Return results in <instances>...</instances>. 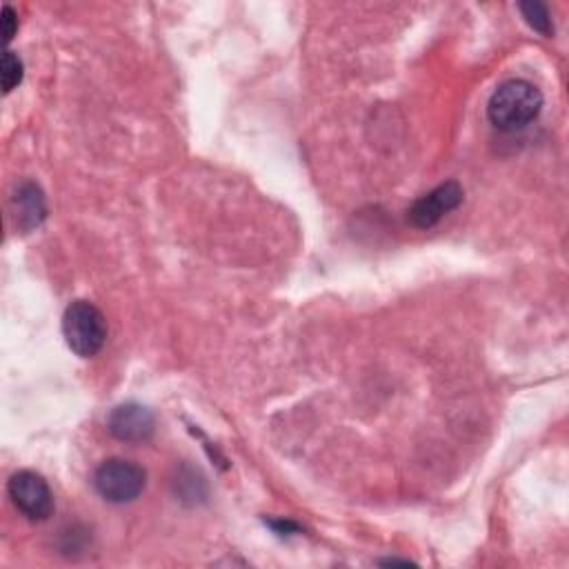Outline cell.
I'll list each match as a JSON object with an SVG mask.
<instances>
[{
    "mask_svg": "<svg viewBox=\"0 0 569 569\" xmlns=\"http://www.w3.org/2000/svg\"><path fill=\"white\" fill-rule=\"evenodd\" d=\"M383 565H414L411 560H400V558H387V560H383Z\"/></svg>",
    "mask_w": 569,
    "mask_h": 569,
    "instance_id": "cell-12",
    "label": "cell"
},
{
    "mask_svg": "<svg viewBox=\"0 0 569 569\" xmlns=\"http://www.w3.org/2000/svg\"><path fill=\"white\" fill-rule=\"evenodd\" d=\"M518 10H520L525 23H527L534 32H538V34L545 37V39L553 37L551 14H549V10H547L542 3H536V0H534V3H520Z\"/></svg>",
    "mask_w": 569,
    "mask_h": 569,
    "instance_id": "cell-8",
    "label": "cell"
},
{
    "mask_svg": "<svg viewBox=\"0 0 569 569\" xmlns=\"http://www.w3.org/2000/svg\"><path fill=\"white\" fill-rule=\"evenodd\" d=\"M148 487V474L141 465L125 458H110L94 471V489L114 505L134 502Z\"/></svg>",
    "mask_w": 569,
    "mask_h": 569,
    "instance_id": "cell-3",
    "label": "cell"
},
{
    "mask_svg": "<svg viewBox=\"0 0 569 569\" xmlns=\"http://www.w3.org/2000/svg\"><path fill=\"white\" fill-rule=\"evenodd\" d=\"M63 336L68 347L81 358H94L108 341V321L90 301H74L63 314Z\"/></svg>",
    "mask_w": 569,
    "mask_h": 569,
    "instance_id": "cell-2",
    "label": "cell"
},
{
    "mask_svg": "<svg viewBox=\"0 0 569 569\" xmlns=\"http://www.w3.org/2000/svg\"><path fill=\"white\" fill-rule=\"evenodd\" d=\"M108 429L123 443H148L156 431V416L145 405L125 403L112 409L108 416Z\"/></svg>",
    "mask_w": 569,
    "mask_h": 569,
    "instance_id": "cell-6",
    "label": "cell"
},
{
    "mask_svg": "<svg viewBox=\"0 0 569 569\" xmlns=\"http://www.w3.org/2000/svg\"><path fill=\"white\" fill-rule=\"evenodd\" d=\"M8 494L14 507L32 522H43L54 516V494L50 482L30 469L17 471L8 482Z\"/></svg>",
    "mask_w": 569,
    "mask_h": 569,
    "instance_id": "cell-4",
    "label": "cell"
},
{
    "mask_svg": "<svg viewBox=\"0 0 569 569\" xmlns=\"http://www.w3.org/2000/svg\"><path fill=\"white\" fill-rule=\"evenodd\" d=\"M542 105V92L534 83L509 79L494 90L487 103V119L500 132H518L540 116Z\"/></svg>",
    "mask_w": 569,
    "mask_h": 569,
    "instance_id": "cell-1",
    "label": "cell"
},
{
    "mask_svg": "<svg viewBox=\"0 0 569 569\" xmlns=\"http://www.w3.org/2000/svg\"><path fill=\"white\" fill-rule=\"evenodd\" d=\"M0 81H3V94H10L14 92L21 83H23V77H26V65L21 61V57L12 50H6L3 54V65H0Z\"/></svg>",
    "mask_w": 569,
    "mask_h": 569,
    "instance_id": "cell-9",
    "label": "cell"
},
{
    "mask_svg": "<svg viewBox=\"0 0 569 569\" xmlns=\"http://www.w3.org/2000/svg\"><path fill=\"white\" fill-rule=\"evenodd\" d=\"M12 216L21 232L39 230L48 219V199L39 183L23 181L12 194Z\"/></svg>",
    "mask_w": 569,
    "mask_h": 569,
    "instance_id": "cell-7",
    "label": "cell"
},
{
    "mask_svg": "<svg viewBox=\"0 0 569 569\" xmlns=\"http://www.w3.org/2000/svg\"><path fill=\"white\" fill-rule=\"evenodd\" d=\"M17 30H19V17H17L14 8L6 6V8H3V34H6V41H8V43L17 37Z\"/></svg>",
    "mask_w": 569,
    "mask_h": 569,
    "instance_id": "cell-10",
    "label": "cell"
},
{
    "mask_svg": "<svg viewBox=\"0 0 569 569\" xmlns=\"http://www.w3.org/2000/svg\"><path fill=\"white\" fill-rule=\"evenodd\" d=\"M278 536H294V534H301V527L292 520H265Z\"/></svg>",
    "mask_w": 569,
    "mask_h": 569,
    "instance_id": "cell-11",
    "label": "cell"
},
{
    "mask_svg": "<svg viewBox=\"0 0 569 569\" xmlns=\"http://www.w3.org/2000/svg\"><path fill=\"white\" fill-rule=\"evenodd\" d=\"M463 199H465L463 187L456 181H447V183L434 187L431 192L423 194L418 201H414V205L407 212V221L416 230H431L447 214L458 210Z\"/></svg>",
    "mask_w": 569,
    "mask_h": 569,
    "instance_id": "cell-5",
    "label": "cell"
}]
</instances>
